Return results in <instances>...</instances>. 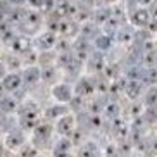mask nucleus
<instances>
[{
	"label": "nucleus",
	"instance_id": "obj_1",
	"mask_svg": "<svg viewBox=\"0 0 157 157\" xmlns=\"http://www.w3.org/2000/svg\"><path fill=\"white\" fill-rule=\"evenodd\" d=\"M150 19H152V16H150L148 9H145V7H138V9H135L133 12H131V23H133L135 26H138V28L148 26Z\"/></svg>",
	"mask_w": 157,
	"mask_h": 157
}]
</instances>
